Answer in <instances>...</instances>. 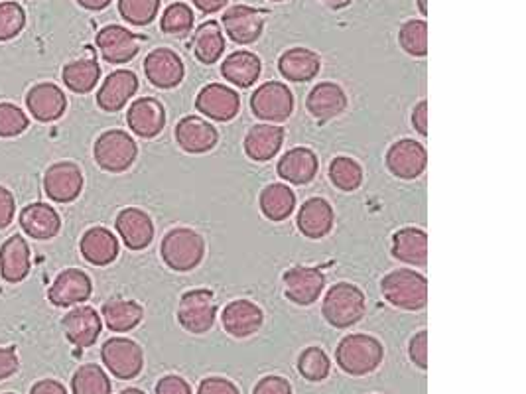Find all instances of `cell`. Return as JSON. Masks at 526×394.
I'll use <instances>...</instances> for the list:
<instances>
[{
  "instance_id": "34",
  "label": "cell",
  "mask_w": 526,
  "mask_h": 394,
  "mask_svg": "<svg viewBox=\"0 0 526 394\" xmlns=\"http://www.w3.org/2000/svg\"><path fill=\"white\" fill-rule=\"evenodd\" d=\"M225 52V38L221 26L211 20L203 22L194 36V54L201 64H215Z\"/></svg>"
},
{
  "instance_id": "20",
  "label": "cell",
  "mask_w": 526,
  "mask_h": 394,
  "mask_svg": "<svg viewBox=\"0 0 526 394\" xmlns=\"http://www.w3.org/2000/svg\"><path fill=\"white\" fill-rule=\"evenodd\" d=\"M221 320H223V328L229 335L237 339H245L261 329L263 312L257 304L249 300H235L223 310Z\"/></svg>"
},
{
  "instance_id": "53",
  "label": "cell",
  "mask_w": 526,
  "mask_h": 394,
  "mask_svg": "<svg viewBox=\"0 0 526 394\" xmlns=\"http://www.w3.org/2000/svg\"><path fill=\"white\" fill-rule=\"evenodd\" d=\"M30 394H67L66 387L54 379H44L32 387Z\"/></svg>"
},
{
  "instance_id": "23",
  "label": "cell",
  "mask_w": 526,
  "mask_h": 394,
  "mask_svg": "<svg viewBox=\"0 0 526 394\" xmlns=\"http://www.w3.org/2000/svg\"><path fill=\"white\" fill-rule=\"evenodd\" d=\"M64 331H66V337L79 349H85V347H91L97 337L101 335V318L99 314L93 310V308H73L66 318H64Z\"/></svg>"
},
{
  "instance_id": "58",
  "label": "cell",
  "mask_w": 526,
  "mask_h": 394,
  "mask_svg": "<svg viewBox=\"0 0 526 394\" xmlns=\"http://www.w3.org/2000/svg\"><path fill=\"white\" fill-rule=\"evenodd\" d=\"M121 394H144L142 391H138V389H127V391H123Z\"/></svg>"
},
{
  "instance_id": "30",
  "label": "cell",
  "mask_w": 526,
  "mask_h": 394,
  "mask_svg": "<svg viewBox=\"0 0 526 394\" xmlns=\"http://www.w3.org/2000/svg\"><path fill=\"white\" fill-rule=\"evenodd\" d=\"M320 66H322L320 56L306 48H292L284 52L278 62L280 73L294 83H304L314 79L320 71Z\"/></svg>"
},
{
  "instance_id": "44",
  "label": "cell",
  "mask_w": 526,
  "mask_h": 394,
  "mask_svg": "<svg viewBox=\"0 0 526 394\" xmlns=\"http://www.w3.org/2000/svg\"><path fill=\"white\" fill-rule=\"evenodd\" d=\"M24 24H26V14L18 2H0V42L18 36Z\"/></svg>"
},
{
  "instance_id": "41",
  "label": "cell",
  "mask_w": 526,
  "mask_h": 394,
  "mask_svg": "<svg viewBox=\"0 0 526 394\" xmlns=\"http://www.w3.org/2000/svg\"><path fill=\"white\" fill-rule=\"evenodd\" d=\"M160 28L170 36H186L194 28V12L184 2H174L164 10Z\"/></svg>"
},
{
  "instance_id": "43",
  "label": "cell",
  "mask_w": 526,
  "mask_h": 394,
  "mask_svg": "<svg viewBox=\"0 0 526 394\" xmlns=\"http://www.w3.org/2000/svg\"><path fill=\"white\" fill-rule=\"evenodd\" d=\"M160 0H119L121 16L134 26H146L154 20Z\"/></svg>"
},
{
  "instance_id": "56",
  "label": "cell",
  "mask_w": 526,
  "mask_h": 394,
  "mask_svg": "<svg viewBox=\"0 0 526 394\" xmlns=\"http://www.w3.org/2000/svg\"><path fill=\"white\" fill-rule=\"evenodd\" d=\"M418 8H420V12L426 16L428 14V4H426V0H418Z\"/></svg>"
},
{
  "instance_id": "57",
  "label": "cell",
  "mask_w": 526,
  "mask_h": 394,
  "mask_svg": "<svg viewBox=\"0 0 526 394\" xmlns=\"http://www.w3.org/2000/svg\"><path fill=\"white\" fill-rule=\"evenodd\" d=\"M324 2H329L333 8H337V6H343L347 0H324Z\"/></svg>"
},
{
  "instance_id": "50",
  "label": "cell",
  "mask_w": 526,
  "mask_h": 394,
  "mask_svg": "<svg viewBox=\"0 0 526 394\" xmlns=\"http://www.w3.org/2000/svg\"><path fill=\"white\" fill-rule=\"evenodd\" d=\"M18 371V355L14 347H0V381L12 377Z\"/></svg>"
},
{
  "instance_id": "22",
  "label": "cell",
  "mask_w": 526,
  "mask_h": 394,
  "mask_svg": "<svg viewBox=\"0 0 526 394\" xmlns=\"http://www.w3.org/2000/svg\"><path fill=\"white\" fill-rule=\"evenodd\" d=\"M117 231L131 251L146 249L154 239L152 219L136 207L123 209L117 217Z\"/></svg>"
},
{
  "instance_id": "31",
  "label": "cell",
  "mask_w": 526,
  "mask_h": 394,
  "mask_svg": "<svg viewBox=\"0 0 526 394\" xmlns=\"http://www.w3.org/2000/svg\"><path fill=\"white\" fill-rule=\"evenodd\" d=\"M284 140V131L276 125H257L245 138V152L255 162H268L276 156Z\"/></svg>"
},
{
  "instance_id": "7",
  "label": "cell",
  "mask_w": 526,
  "mask_h": 394,
  "mask_svg": "<svg viewBox=\"0 0 526 394\" xmlns=\"http://www.w3.org/2000/svg\"><path fill=\"white\" fill-rule=\"evenodd\" d=\"M251 109L253 113L268 121V123H282L286 119H290L292 111H294V97L292 91L276 81L264 83L263 87H259L251 99Z\"/></svg>"
},
{
  "instance_id": "26",
  "label": "cell",
  "mask_w": 526,
  "mask_h": 394,
  "mask_svg": "<svg viewBox=\"0 0 526 394\" xmlns=\"http://www.w3.org/2000/svg\"><path fill=\"white\" fill-rule=\"evenodd\" d=\"M278 174L290 184L304 186L318 174V158L310 148H294L278 162Z\"/></svg>"
},
{
  "instance_id": "27",
  "label": "cell",
  "mask_w": 526,
  "mask_h": 394,
  "mask_svg": "<svg viewBox=\"0 0 526 394\" xmlns=\"http://www.w3.org/2000/svg\"><path fill=\"white\" fill-rule=\"evenodd\" d=\"M333 209L326 199L312 197L308 199L298 213V227L310 239L326 237L333 227Z\"/></svg>"
},
{
  "instance_id": "5",
  "label": "cell",
  "mask_w": 526,
  "mask_h": 394,
  "mask_svg": "<svg viewBox=\"0 0 526 394\" xmlns=\"http://www.w3.org/2000/svg\"><path fill=\"white\" fill-rule=\"evenodd\" d=\"M95 162L107 172H125L136 160L138 148L131 134L123 131L103 132L93 148Z\"/></svg>"
},
{
  "instance_id": "17",
  "label": "cell",
  "mask_w": 526,
  "mask_h": 394,
  "mask_svg": "<svg viewBox=\"0 0 526 394\" xmlns=\"http://www.w3.org/2000/svg\"><path fill=\"white\" fill-rule=\"evenodd\" d=\"M97 46L101 50V56L109 64H125L131 62L132 58L138 54V38L132 34L131 30L123 26H107L97 34Z\"/></svg>"
},
{
  "instance_id": "55",
  "label": "cell",
  "mask_w": 526,
  "mask_h": 394,
  "mask_svg": "<svg viewBox=\"0 0 526 394\" xmlns=\"http://www.w3.org/2000/svg\"><path fill=\"white\" fill-rule=\"evenodd\" d=\"M79 6L87 8V10H103L111 4V0H77Z\"/></svg>"
},
{
  "instance_id": "37",
  "label": "cell",
  "mask_w": 526,
  "mask_h": 394,
  "mask_svg": "<svg viewBox=\"0 0 526 394\" xmlns=\"http://www.w3.org/2000/svg\"><path fill=\"white\" fill-rule=\"evenodd\" d=\"M62 77L73 93H89L99 83L101 67L95 60H77L64 67Z\"/></svg>"
},
{
  "instance_id": "46",
  "label": "cell",
  "mask_w": 526,
  "mask_h": 394,
  "mask_svg": "<svg viewBox=\"0 0 526 394\" xmlns=\"http://www.w3.org/2000/svg\"><path fill=\"white\" fill-rule=\"evenodd\" d=\"M410 359L414 365H418L420 369H428V333L420 331L412 337L410 341Z\"/></svg>"
},
{
  "instance_id": "36",
  "label": "cell",
  "mask_w": 526,
  "mask_h": 394,
  "mask_svg": "<svg viewBox=\"0 0 526 394\" xmlns=\"http://www.w3.org/2000/svg\"><path fill=\"white\" fill-rule=\"evenodd\" d=\"M144 312L140 308V304L132 302V300H111L103 306V318L105 324L113 331H129L134 329L140 320H142Z\"/></svg>"
},
{
  "instance_id": "9",
  "label": "cell",
  "mask_w": 526,
  "mask_h": 394,
  "mask_svg": "<svg viewBox=\"0 0 526 394\" xmlns=\"http://www.w3.org/2000/svg\"><path fill=\"white\" fill-rule=\"evenodd\" d=\"M284 286L288 300L298 306H310L320 298L326 286V276L318 268L296 266L284 274Z\"/></svg>"
},
{
  "instance_id": "28",
  "label": "cell",
  "mask_w": 526,
  "mask_h": 394,
  "mask_svg": "<svg viewBox=\"0 0 526 394\" xmlns=\"http://www.w3.org/2000/svg\"><path fill=\"white\" fill-rule=\"evenodd\" d=\"M176 140L190 154L209 152L217 144V131L198 117H186L176 127Z\"/></svg>"
},
{
  "instance_id": "60",
  "label": "cell",
  "mask_w": 526,
  "mask_h": 394,
  "mask_svg": "<svg viewBox=\"0 0 526 394\" xmlns=\"http://www.w3.org/2000/svg\"><path fill=\"white\" fill-rule=\"evenodd\" d=\"M6 394H12V393H6Z\"/></svg>"
},
{
  "instance_id": "48",
  "label": "cell",
  "mask_w": 526,
  "mask_h": 394,
  "mask_svg": "<svg viewBox=\"0 0 526 394\" xmlns=\"http://www.w3.org/2000/svg\"><path fill=\"white\" fill-rule=\"evenodd\" d=\"M14 213H16V201L14 196L0 186V231L6 229L12 219H14Z\"/></svg>"
},
{
  "instance_id": "11",
  "label": "cell",
  "mask_w": 526,
  "mask_h": 394,
  "mask_svg": "<svg viewBox=\"0 0 526 394\" xmlns=\"http://www.w3.org/2000/svg\"><path fill=\"white\" fill-rule=\"evenodd\" d=\"M144 73L154 87L172 89L178 87L184 79V62L176 52L168 48H158L146 56Z\"/></svg>"
},
{
  "instance_id": "45",
  "label": "cell",
  "mask_w": 526,
  "mask_h": 394,
  "mask_svg": "<svg viewBox=\"0 0 526 394\" xmlns=\"http://www.w3.org/2000/svg\"><path fill=\"white\" fill-rule=\"evenodd\" d=\"M30 121L24 111L12 103H0V136H18L28 129Z\"/></svg>"
},
{
  "instance_id": "13",
  "label": "cell",
  "mask_w": 526,
  "mask_h": 394,
  "mask_svg": "<svg viewBox=\"0 0 526 394\" xmlns=\"http://www.w3.org/2000/svg\"><path fill=\"white\" fill-rule=\"evenodd\" d=\"M196 107L199 113L213 121H231L241 109V99L233 89L213 83L199 91Z\"/></svg>"
},
{
  "instance_id": "52",
  "label": "cell",
  "mask_w": 526,
  "mask_h": 394,
  "mask_svg": "<svg viewBox=\"0 0 526 394\" xmlns=\"http://www.w3.org/2000/svg\"><path fill=\"white\" fill-rule=\"evenodd\" d=\"M412 125L422 136L428 134V101H422L412 113Z\"/></svg>"
},
{
  "instance_id": "14",
  "label": "cell",
  "mask_w": 526,
  "mask_h": 394,
  "mask_svg": "<svg viewBox=\"0 0 526 394\" xmlns=\"http://www.w3.org/2000/svg\"><path fill=\"white\" fill-rule=\"evenodd\" d=\"M44 190L50 199L69 203L77 199L83 190V174L73 162H58L44 174Z\"/></svg>"
},
{
  "instance_id": "3",
  "label": "cell",
  "mask_w": 526,
  "mask_h": 394,
  "mask_svg": "<svg viewBox=\"0 0 526 394\" xmlns=\"http://www.w3.org/2000/svg\"><path fill=\"white\" fill-rule=\"evenodd\" d=\"M322 310L324 318L333 328H349L363 318L365 296L357 286L339 282L329 288Z\"/></svg>"
},
{
  "instance_id": "47",
  "label": "cell",
  "mask_w": 526,
  "mask_h": 394,
  "mask_svg": "<svg viewBox=\"0 0 526 394\" xmlns=\"http://www.w3.org/2000/svg\"><path fill=\"white\" fill-rule=\"evenodd\" d=\"M198 394H241L239 389L227 381V379H221V377H211V379H205L201 385H199Z\"/></svg>"
},
{
  "instance_id": "38",
  "label": "cell",
  "mask_w": 526,
  "mask_h": 394,
  "mask_svg": "<svg viewBox=\"0 0 526 394\" xmlns=\"http://www.w3.org/2000/svg\"><path fill=\"white\" fill-rule=\"evenodd\" d=\"M73 394H111V381L97 365H83L71 379Z\"/></svg>"
},
{
  "instance_id": "19",
  "label": "cell",
  "mask_w": 526,
  "mask_h": 394,
  "mask_svg": "<svg viewBox=\"0 0 526 394\" xmlns=\"http://www.w3.org/2000/svg\"><path fill=\"white\" fill-rule=\"evenodd\" d=\"M138 89V77L129 69L113 71L97 93V103L103 111H121Z\"/></svg>"
},
{
  "instance_id": "2",
  "label": "cell",
  "mask_w": 526,
  "mask_h": 394,
  "mask_svg": "<svg viewBox=\"0 0 526 394\" xmlns=\"http://www.w3.org/2000/svg\"><path fill=\"white\" fill-rule=\"evenodd\" d=\"M381 290L389 304L402 310H422L428 300V280L422 274L406 268L385 276Z\"/></svg>"
},
{
  "instance_id": "54",
  "label": "cell",
  "mask_w": 526,
  "mask_h": 394,
  "mask_svg": "<svg viewBox=\"0 0 526 394\" xmlns=\"http://www.w3.org/2000/svg\"><path fill=\"white\" fill-rule=\"evenodd\" d=\"M192 2L201 12H217V10L225 8L229 0H192Z\"/></svg>"
},
{
  "instance_id": "1",
  "label": "cell",
  "mask_w": 526,
  "mask_h": 394,
  "mask_svg": "<svg viewBox=\"0 0 526 394\" xmlns=\"http://www.w3.org/2000/svg\"><path fill=\"white\" fill-rule=\"evenodd\" d=\"M385 357V349L383 345L371 337V335H363V333H355V335H347L345 339H341V343L337 345V365L353 377H363L373 373Z\"/></svg>"
},
{
  "instance_id": "16",
  "label": "cell",
  "mask_w": 526,
  "mask_h": 394,
  "mask_svg": "<svg viewBox=\"0 0 526 394\" xmlns=\"http://www.w3.org/2000/svg\"><path fill=\"white\" fill-rule=\"evenodd\" d=\"M26 105L36 121L54 123L66 113L67 99L58 85L40 83L28 91Z\"/></svg>"
},
{
  "instance_id": "42",
  "label": "cell",
  "mask_w": 526,
  "mask_h": 394,
  "mask_svg": "<svg viewBox=\"0 0 526 394\" xmlns=\"http://www.w3.org/2000/svg\"><path fill=\"white\" fill-rule=\"evenodd\" d=\"M329 359L328 355L320 349V347H310L306 349L300 359H298V371L304 379L312 381V383H320L324 379H328L329 375Z\"/></svg>"
},
{
  "instance_id": "18",
  "label": "cell",
  "mask_w": 526,
  "mask_h": 394,
  "mask_svg": "<svg viewBox=\"0 0 526 394\" xmlns=\"http://www.w3.org/2000/svg\"><path fill=\"white\" fill-rule=\"evenodd\" d=\"M20 227L24 233H28L32 239L46 241L60 233L62 219L54 207L48 203L36 201L32 205H26L20 213Z\"/></svg>"
},
{
  "instance_id": "21",
  "label": "cell",
  "mask_w": 526,
  "mask_h": 394,
  "mask_svg": "<svg viewBox=\"0 0 526 394\" xmlns=\"http://www.w3.org/2000/svg\"><path fill=\"white\" fill-rule=\"evenodd\" d=\"M127 123L134 134L142 138H154L166 125V111L156 99L142 97L132 103L127 113Z\"/></svg>"
},
{
  "instance_id": "8",
  "label": "cell",
  "mask_w": 526,
  "mask_h": 394,
  "mask_svg": "<svg viewBox=\"0 0 526 394\" xmlns=\"http://www.w3.org/2000/svg\"><path fill=\"white\" fill-rule=\"evenodd\" d=\"M217 316L215 300L211 290H190L182 296L178 308V320L182 328L192 333L209 331Z\"/></svg>"
},
{
  "instance_id": "4",
  "label": "cell",
  "mask_w": 526,
  "mask_h": 394,
  "mask_svg": "<svg viewBox=\"0 0 526 394\" xmlns=\"http://www.w3.org/2000/svg\"><path fill=\"white\" fill-rule=\"evenodd\" d=\"M205 253L203 239L196 231L180 227L172 229L162 241V259L172 270L188 272L194 270Z\"/></svg>"
},
{
  "instance_id": "32",
  "label": "cell",
  "mask_w": 526,
  "mask_h": 394,
  "mask_svg": "<svg viewBox=\"0 0 526 394\" xmlns=\"http://www.w3.org/2000/svg\"><path fill=\"white\" fill-rule=\"evenodd\" d=\"M393 255L398 261L424 266L428 261V237L420 229H402L393 237Z\"/></svg>"
},
{
  "instance_id": "40",
  "label": "cell",
  "mask_w": 526,
  "mask_h": 394,
  "mask_svg": "<svg viewBox=\"0 0 526 394\" xmlns=\"http://www.w3.org/2000/svg\"><path fill=\"white\" fill-rule=\"evenodd\" d=\"M398 42L406 54L424 58L428 54V24L424 20H408L398 32Z\"/></svg>"
},
{
  "instance_id": "59",
  "label": "cell",
  "mask_w": 526,
  "mask_h": 394,
  "mask_svg": "<svg viewBox=\"0 0 526 394\" xmlns=\"http://www.w3.org/2000/svg\"><path fill=\"white\" fill-rule=\"evenodd\" d=\"M272 2H284V0H272Z\"/></svg>"
},
{
  "instance_id": "33",
  "label": "cell",
  "mask_w": 526,
  "mask_h": 394,
  "mask_svg": "<svg viewBox=\"0 0 526 394\" xmlns=\"http://www.w3.org/2000/svg\"><path fill=\"white\" fill-rule=\"evenodd\" d=\"M261 60L251 52L231 54L221 67L223 77L237 87H251L261 77Z\"/></svg>"
},
{
  "instance_id": "15",
  "label": "cell",
  "mask_w": 526,
  "mask_h": 394,
  "mask_svg": "<svg viewBox=\"0 0 526 394\" xmlns=\"http://www.w3.org/2000/svg\"><path fill=\"white\" fill-rule=\"evenodd\" d=\"M223 26L235 44H253L263 34L264 14L257 8L239 4L223 14Z\"/></svg>"
},
{
  "instance_id": "6",
  "label": "cell",
  "mask_w": 526,
  "mask_h": 394,
  "mask_svg": "<svg viewBox=\"0 0 526 394\" xmlns=\"http://www.w3.org/2000/svg\"><path fill=\"white\" fill-rule=\"evenodd\" d=\"M101 357H103L105 367L117 379H123V381H131L134 377H138L144 365V355H142L140 345L125 337H115V339L105 341L101 349Z\"/></svg>"
},
{
  "instance_id": "12",
  "label": "cell",
  "mask_w": 526,
  "mask_h": 394,
  "mask_svg": "<svg viewBox=\"0 0 526 394\" xmlns=\"http://www.w3.org/2000/svg\"><path fill=\"white\" fill-rule=\"evenodd\" d=\"M91 280L79 268H67L58 274L56 282L48 290V300L58 308H71L89 300L91 296Z\"/></svg>"
},
{
  "instance_id": "49",
  "label": "cell",
  "mask_w": 526,
  "mask_h": 394,
  "mask_svg": "<svg viewBox=\"0 0 526 394\" xmlns=\"http://www.w3.org/2000/svg\"><path fill=\"white\" fill-rule=\"evenodd\" d=\"M253 394H292L290 383L282 377H264Z\"/></svg>"
},
{
  "instance_id": "39",
  "label": "cell",
  "mask_w": 526,
  "mask_h": 394,
  "mask_svg": "<svg viewBox=\"0 0 526 394\" xmlns=\"http://www.w3.org/2000/svg\"><path fill=\"white\" fill-rule=\"evenodd\" d=\"M329 178L335 188L343 192H355L363 182V170L353 158L339 156L329 166Z\"/></svg>"
},
{
  "instance_id": "25",
  "label": "cell",
  "mask_w": 526,
  "mask_h": 394,
  "mask_svg": "<svg viewBox=\"0 0 526 394\" xmlns=\"http://www.w3.org/2000/svg\"><path fill=\"white\" fill-rule=\"evenodd\" d=\"M0 274L14 284L30 274V247L24 237L14 235L0 247Z\"/></svg>"
},
{
  "instance_id": "24",
  "label": "cell",
  "mask_w": 526,
  "mask_h": 394,
  "mask_svg": "<svg viewBox=\"0 0 526 394\" xmlns=\"http://www.w3.org/2000/svg\"><path fill=\"white\" fill-rule=\"evenodd\" d=\"M81 255L87 263L95 266H107L119 257V241L105 227L89 229L81 239Z\"/></svg>"
},
{
  "instance_id": "29",
  "label": "cell",
  "mask_w": 526,
  "mask_h": 394,
  "mask_svg": "<svg viewBox=\"0 0 526 394\" xmlns=\"http://www.w3.org/2000/svg\"><path fill=\"white\" fill-rule=\"evenodd\" d=\"M306 105L312 117H316L318 121H329L343 113V109L347 107V97L339 85L326 81L310 91Z\"/></svg>"
},
{
  "instance_id": "35",
  "label": "cell",
  "mask_w": 526,
  "mask_h": 394,
  "mask_svg": "<svg viewBox=\"0 0 526 394\" xmlns=\"http://www.w3.org/2000/svg\"><path fill=\"white\" fill-rule=\"evenodd\" d=\"M296 207L294 192L284 184H272L261 194V209L270 221H284Z\"/></svg>"
},
{
  "instance_id": "51",
  "label": "cell",
  "mask_w": 526,
  "mask_h": 394,
  "mask_svg": "<svg viewBox=\"0 0 526 394\" xmlns=\"http://www.w3.org/2000/svg\"><path fill=\"white\" fill-rule=\"evenodd\" d=\"M156 394H192V389L184 379L170 375L158 383Z\"/></svg>"
},
{
  "instance_id": "10",
  "label": "cell",
  "mask_w": 526,
  "mask_h": 394,
  "mask_svg": "<svg viewBox=\"0 0 526 394\" xmlns=\"http://www.w3.org/2000/svg\"><path fill=\"white\" fill-rule=\"evenodd\" d=\"M426 150L416 140H398L387 152V166L400 180H414L426 170Z\"/></svg>"
}]
</instances>
